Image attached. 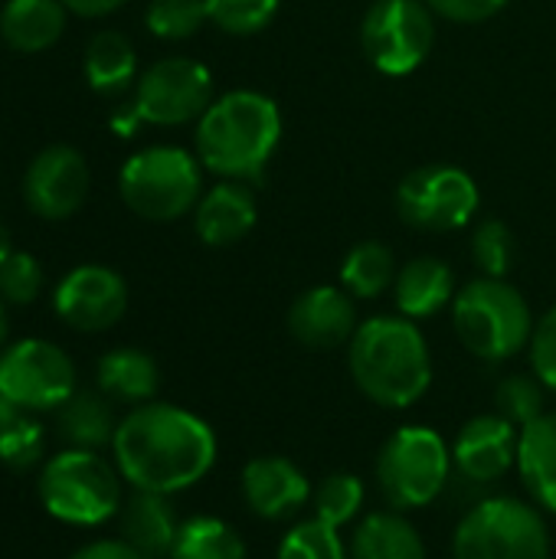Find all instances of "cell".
I'll use <instances>...</instances> for the list:
<instances>
[{"label": "cell", "instance_id": "1", "mask_svg": "<svg viewBox=\"0 0 556 559\" xmlns=\"http://www.w3.org/2000/svg\"><path fill=\"white\" fill-rule=\"evenodd\" d=\"M115 468L134 491L177 495L216 465V432L170 403H141L115 429Z\"/></svg>", "mask_w": 556, "mask_h": 559}, {"label": "cell", "instance_id": "2", "mask_svg": "<svg viewBox=\"0 0 556 559\" xmlns=\"http://www.w3.org/2000/svg\"><path fill=\"white\" fill-rule=\"evenodd\" d=\"M347 364L357 390L383 409L413 406L433 383L429 344L416 321L403 314H380L357 324Z\"/></svg>", "mask_w": 556, "mask_h": 559}, {"label": "cell", "instance_id": "3", "mask_svg": "<svg viewBox=\"0 0 556 559\" xmlns=\"http://www.w3.org/2000/svg\"><path fill=\"white\" fill-rule=\"evenodd\" d=\"M282 141L279 105L252 88L226 92L197 124V157L223 180L259 183Z\"/></svg>", "mask_w": 556, "mask_h": 559}, {"label": "cell", "instance_id": "4", "mask_svg": "<svg viewBox=\"0 0 556 559\" xmlns=\"http://www.w3.org/2000/svg\"><path fill=\"white\" fill-rule=\"evenodd\" d=\"M459 341L478 360H511L531 344L534 321L524 295L505 278H475L452 301Z\"/></svg>", "mask_w": 556, "mask_h": 559}, {"label": "cell", "instance_id": "5", "mask_svg": "<svg viewBox=\"0 0 556 559\" xmlns=\"http://www.w3.org/2000/svg\"><path fill=\"white\" fill-rule=\"evenodd\" d=\"M39 501L69 527H98L121 511V472L98 452L66 449L43 465Z\"/></svg>", "mask_w": 556, "mask_h": 559}, {"label": "cell", "instance_id": "6", "mask_svg": "<svg viewBox=\"0 0 556 559\" xmlns=\"http://www.w3.org/2000/svg\"><path fill=\"white\" fill-rule=\"evenodd\" d=\"M200 187L203 174L197 157L170 144L138 151L134 157L125 160L118 174L125 206L151 223H170L180 219L187 210H197Z\"/></svg>", "mask_w": 556, "mask_h": 559}, {"label": "cell", "instance_id": "7", "mask_svg": "<svg viewBox=\"0 0 556 559\" xmlns=\"http://www.w3.org/2000/svg\"><path fill=\"white\" fill-rule=\"evenodd\" d=\"M449 472L452 452L429 426L397 429L377 455V485L397 511L429 508L446 491Z\"/></svg>", "mask_w": 556, "mask_h": 559}, {"label": "cell", "instance_id": "8", "mask_svg": "<svg viewBox=\"0 0 556 559\" xmlns=\"http://www.w3.org/2000/svg\"><path fill=\"white\" fill-rule=\"evenodd\" d=\"M452 559H551L547 521L534 501L488 498L459 521Z\"/></svg>", "mask_w": 556, "mask_h": 559}, {"label": "cell", "instance_id": "9", "mask_svg": "<svg viewBox=\"0 0 556 559\" xmlns=\"http://www.w3.org/2000/svg\"><path fill=\"white\" fill-rule=\"evenodd\" d=\"M397 210L403 223L423 233L465 229L478 210V187L462 167L429 164L403 177L397 190Z\"/></svg>", "mask_w": 556, "mask_h": 559}, {"label": "cell", "instance_id": "10", "mask_svg": "<svg viewBox=\"0 0 556 559\" xmlns=\"http://www.w3.org/2000/svg\"><path fill=\"white\" fill-rule=\"evenodd\" d=\"M433 39L436 23L426 0H377L360 26L367 59L387 75H406L423 66Z\"/></svg>", "mask_w": 556, "mask_h": 559}, {"label": "cell", "instance_id": "11", "mask_svg": "<svg viewBox=\"0 0 556 559\" xmlns=\"http://www.w3.org/2000/svg\"><path fill=\"white\" fill-rule=\"evenodd\" d=\"M0 393L26 413L59 409L75 393V367L49 341H16L0 354Z\"/></svg>", "mask_w": 556, "mask_h": 559}, {"label": "cell", "instance_id": "12", "mask_svg": "<svg viewBox=\"0 0 556 559\" xmlns=\"http://www.w3.org/2000/svg\"><path fill=\"white\" fill-rule=\"evenodd\" d=\"M210 105H213V75L197 59L170 56L154 62L138 79L134 108L147 124H164V128L187 124L193 118H203Z\"/></svg>", "mask_w": 556, "mask_h": 559}, {"label": "cell", "instance_id": "13", "mask_svg": "<svg viewBox=\"0 0 556 559\" xmlns=\"http://www.w3.org/2000/svg\"><path fill=\"white\" fill-rule=\"evenodd\" d=\"M52 308L59 321L72 331L98 334L121 321L128 308V285L118 272L105 265H79L59 282Z\"/></svg>", "mask_w": 556, "mask_h": 559}, {"label": "cell", "instance_id": "14", "mask_svg": "<svg viewBox=\"0 0 556 559\" xmlns=\"http://www.w3.org/2000/svg\"><path fill=\"white\" fill-rule=\"evenodd\" d=\"M88 164L69 144L39 151L23 174L26 206L43 219H69L88 197Z\"/></svg>", "mask_w": 556, "mask_h": 559}, {"label": "cell", "instance_id": "15", "mask_svg": "<svg viewBox=\"0 0 556 559\" xmlns=\"http://www.w3.org/2000/svg\"><path fill=\"white\" fill-rule=\"evenodd\" d=\"M521 429L505 416L488 413L469 419L452 442V465L472 485H492L518 465Z\"/></svg>", "mask_w": 556, "mask_h": 559}, {"label": "cell", "instance_id": "16", "mask_svg": "<svg viewBox=\"0 0 556 559\" xmlns=\"http://www.w3.org/2000/svg\"><path fill=\"white\" fill-rule=\"evenodd\" d=\"M288 331L298 344L315 350H334L341 344H351L357 331L354 298L334 285L308 288L288 308Z\"/></svg>", "mask_w": 556, "mask_h": 559}, {"label": "cell", "instance_id": "17", "mask_svg": "<svg viewBox=\"0 0 556 559\" xmlns=\"http://www.w3.org/2000/svg\"><path fill=\"white\" fill-rule=\"evenodd\" d=\"M242 498L252 514L265 521H285L311 504L315 491L295 462L282 455H259L242 468Z\"/></svg>", "mask_w": 556, "mask_h": 559}, {"label": "cell", "instance_id": "18", "mask_svg": "<svg viewBox=\"0 0 556 559\" xmlns=\"http://www.w3.org/2000/svg\"><path fill=\"white\" fill-rule=\"evenodd\" d=\"M197 236L206 246H233L256 226V197L242 180H223L206 190L193 210Z\"/></svg>", "mask_w": 556, "mask_h": 559}, {"label": "cell", "instance_id": "19", "mask_svg": "<svg viewBox=\"0 0 556 559\" xmlns=\"http://www.w3.org/2000/svg\"><path fill=\"white\" fill-rule=\"evenodd\" d=\"M180 518L167 495L134 491V498L121 508V540H128L144 559H170Z\"/></svg>", "mask_w": 556, "mask_h": 559}, {"label": "cell", "instance_id": "20", "mask_svg": "<svg viewBox=\"0 0 556 559\" xmlns=\"http://www.w3.org/2000/svg\"><path fill=\"white\" fill-rule=\"evenodd\" d=\"M393 295H397V308L403 318L423 321V318L439 314L449 301H456V275L442 259L423 255V259L406 262L397 272Z\"/></svg>", "mask_w": 556, "mask_h": 559}, {"label": "cell", "instance_id": "21", "mask_svg": "<svg viewBox=\"0 0 556 559\" xmlns=\"http://www.w3.org/2000/svg\"><path fill=\"white\" fill-rule=\"evenodd\" d=\"M518 472L531 501L541 511L556 514V413H544L521 429Z\"/></svg>", "mask_w": 556, "mask_h": 559}, {"label": "cell", "instance_id": "22", "mask_svg": "<svg viewBox=\"0 0 556 559\" xmlns=\"http://www.w3.org/2000/svg\"><path fill=\"white\" fill-rule=\"evenodd\" d=\"M66 29L62 0H7L0 10V36L13 52H43Z\"/></svg>", "mask_w": 556, "mask_h": 559}, {"label": "cell", "instance_id": "23", "mask_svg": "<svg viewBox=\"0 0 556 559\" xmlns=\"http://www.w3.org/2000/svg\"><path fill=\"white\" fill-rule=\"evenodd\" d=\"M351 559H429L419 531L397 511L367 514L354 537Z\"/></svg>", "mask_w": 556, "mask_h": 559}, {"label": "cell", "instance_id": "24", "mask_svg": "<svg viewBox=\"0 0 556 559\" xmlns=\"http://www.w3.org/2000/svg\"><path fill=\"white\" fill-rule=\"evenodd\" d=\"M98 390L108 396V400H118V403H151L157 386H161V370L154 364L151 354L144 350H134V347H118V350H108L102 360H98Z\"/></svg>", "mask_w": 556, "mask_h": 559}, {"label": "cell", "instance_id": "25", "mask_svg": "<svg viewBox=\"0 0 556 559\" xmlns=\"http://www.w3.org/2000/svg\"><path fill=\"white\" fill-rule=\"evenodd\" d=\"M56 426L69 449H85V452H98V449L111 445L115 429H118L108 400H102L95 393H72L59 406Z\"/></svg>", "mask_w": 556, "mask_h": 559}, {"label": "cell", "instance_id": "26", "mask_svg": "<svg viewBox=\"0 0 556 559\" xmlns=\"http://www.w3.org/2000/svg\"><path fill=\"white\" fill-rule=\"evenodd\" d=\"M138 56L125 33L102 29L85 46V79L98 95H118L134 82Z\"/></svg>", "mask_w": 556, "mask_h": 559}, {"label": "cell", "instance_id": "27", "mask_svg": "<svg viewBox=\"0 0 556 559\" xmlns=\"http://www.w3.org/2000/svg\"><path fill=\"white\" fill-rule=\"evenodd\" d=\"M397 282V259L383 242H357L341 265V285L351 298H380Z\"/></svg>", "mask_w": 556, "mask_h": 559}, {"label": "cell", "instance_id": "28", "mask_svg": "<svg viewBox=\"0 0 556 559\" xmlns=\"http://www.w3.org/2000/svg\"><path fill=\"white\" fill-rule=\"evenodd\" d=\"M170 559H246V544L220 518H190L180 524Z\"/></svg>", "mask_w": 556, "mask_h": 559}, {"label": "cell", "instance_id": "29", "mask_svg": "<svg viewBox=\"0 0 556 559\" xmlns=\"http://www.w3.org/2000/svg\"><path fill=\"white\" fill-rule=\"evenodd\" d=\"M364 501H367V488H364V481H360L357 475H351V472L328 475V478L318 485L315 498H311L315 518L324 521V524H331V527H338V531H341L344 524H351V521L360 518Z\"/></svg>", "mask_w": 556, "mask_h": 559}, {"label": "cell", "instance_id": "30", "mask_svg": "<svg viewBox=\"0 0 556 559\" xmlns=\"http://www.w3.org/2000/svg\"><path fill=\"white\" fill-rule=\"evenodd\" d=\"M279 559H351V547L344 544L338 527L308 518L282 537Z\"/></svg>", "mask_w": 556, "mask_h": 559}, {"label": "cell", "instance_id": "31", "mask_svg": "<svg viewBox=\"0 0 556 559\" xmlns=\"http://www.w3.org/2000/svg\"><path fill=\"white\" fill-rule=\"evenodd\" d=\"M544 383L537 377L528 373H511L498 383L495 390V409L498 416H505L511 426L524 429L534 419H541L547 413V400H544Z\"/></svg>", "mask_w": 556, "mask_h": 559}, {"label": "cell", "instance_id": "32", "mask_svg": "<svg viewBox=\"0 0 556 559\" xmlns=\"http://www.w3.org/2000/svg\"><path fill=\"white\" fill-rule=\"evenodd\" d=\"M206 20H210L206 0H151L144 13L147 29L170 43L193 36Z\"/></svg>", "mask_w": 556, "mask_h": 559}, {"label": "cell", "instance_id": "33", "mask_svg": "<svg viewBox=\"0 0 556 559\" xmlns=\"http://www.w3.org/2000/svg\"><path fill=\"white\" fill-rule=\"evenodd\" d=\"M210 20L233 36H252L272 23L279 0H206Z\"/></svg>", "mask_w": 556, "mask_h": 559}, {"label": "cell", "instance_id": "34", "mask_svg": "<svg viewBox=\"0 0 556 559\" xmlns=\"http://www.w3.org/2000/svg\"><path fill=\"white\" fill-rule=\"evenodd\" d=\"M472 259L485 278H505L514 265V236L505 223L488 219L472 236Z\"/></svg>", "mask_w": 556, "mask_h": 559}, {"label": "cell", "instance_id": "35", "mask_svg": "<svg viewBox=\"0 0 556 559\" xmlns=\"http://www.w3.org/2000/svg\"><path fill=\"white\" fill-rule=\"evenodd\" d=\"M43 449H46L43 426L29 413L16 426H10L7 432H0V462L7 468H16V472L33 468L43 459Z\"/></svg>", "mask_w": 556, "mask_h": 559}, {"label": "cell", "instance_id": "36", "mask_svg": "<svg viewBox=\"0 0 556 559\" xmlns=\"http://www.w3.org/2000/svg\"><path fill=\"white\" fill-rule=\"evenodd\" d=\"M43 288V269L29 252H10V259L0 265V295L10 305H29L36 301Z\"/></svg>", "mask_w": 556, "mask_h": 559}, {"label": "cell", "instance_id": "37", "mask_svg": "<svg viewBox=\"0 0 556 559\" xmlns=\"http://www.w3.org/2000/svg\"><path fill=\"white\" fill-rule=\"evenodd\" d=\"M531 367L534 377L556 393V308H551L531 334Z\"/></svg>", "mask_w": 556, "mask_h": 559}, {"label": "cell", "instance_id": "38", "mask_svg": "<svg viewBox=\"0 0 556 559\" xmlns=\"http://www.w3.org/2000/svg\"><path fill=\"white\" fill-rule=\"evenodd\" d=\"M511 0H426V7L452 23H482L501 13Z\"/></svg>", "mask_w": 556, "mask_h": 559}, {"label": "cell", "instance_id": "39", "mask_svg": "<svg viewBox=\"0 0 556 559\" xmlns=\"http://www.w3.org/2000/svg\"><path fill=\"white\" fill-rule=\"evenodd\" d=\"M69 559H144L128 540H95L75 550Z\"/></svg>", "mask_w": 556, "mask_h": 559}, {"label": "cell", "instance_id": "40", "mask_svg": "<svg viewBox=\"0 0 556 559\" xmlns=\"http://www.w3.org/2000/svg\"><path fill=\"white\" fill-rule=\"evenodd\" d=\"M66 10L79 13V16H108L118 7H125L128 0H62Z\"/></svg>", "mask_w": 556, "mask_h": 559}, {"label": "cell", "instance_id": "41", "mask_svg": "<svg viewBox=\"0 0 556 559\" xmlns=\"http://www.w3.org/2000/svg\"><path fill=\"white\" fill-rule=\"evenodd\" d=\"M111 124H115V131H118V134H125V138H128V134H134V128L141 124V115H138L134 102H131V105H125L121 111H115V115H111Z\"/></svg>", "mask_w": 556, "mask_h": 559}, {"label": "cell", "instance_id": "42", "mask_svg": "<svg viewBox=\"0 0 556 559\" xmlns=\"http://www.w3.org/2000/svg\"><path fill=\"white\" fill-rule=\"evenodd\" d=\"M23 416H26V409H23V406H16L13 400H7V396L0 393V432H7L10 426H16Z\"/></svg>", "mask_w": 556, "mask_h": 559}, {"label": "cell", "instance_id": "43", "mask_svg": "<svg viewBox=\"0 0 556 559\" xmlns=\"http://www.w3.org/2000/svg\"><path fill=\"white\" fill-rule=\"evenodd\" d=\"M10 252H13V242H10V233H7V226L0 223V265L10 259Z\"/></svg>", "mask_w": 556, "mask_h": 559}, {"label": "cell", "instance_id": "44", "mask_svg": "<svg viewBox=\"0 0 556 559\" xmlns=\"http://www.w3.org/2000/svg\"><path fill=\"white\" fill-rule=\"evenodd\" d=\"M7 331H10V324H7V311H3V305H0V347L7 344Z\"/></svg>", "mask_w": 556, "mask_h": 559}]
</instances>
